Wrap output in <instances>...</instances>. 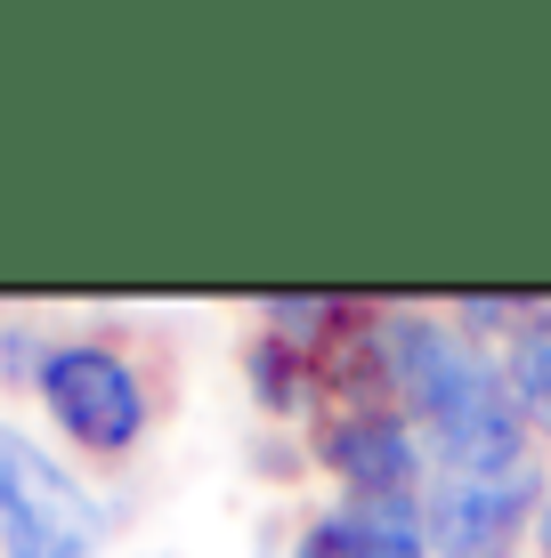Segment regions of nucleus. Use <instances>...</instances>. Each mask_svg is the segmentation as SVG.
Masks as SVG:
<instances>
[{
    "mask_svg": "<svg viewBox=\"0 0 551 558\" xmlns=\"http://www.w3.org/2000/svg\"><path fill=\"white\" fill-rule=\"evenodd\" d=\"M373 349L390 373V405L422 429L430 470H519L543 461L536 429L511 405L503 349L470 340L446 307L373 300Z\"/></svg>",
    "mask_w": 551,
    "mask_h": 558,
    "instance_id": "f257e3e1",
    "label": "nucleus"
},
{
    "mask_svg": "<svg viewBox=\"0 0 551 558\" xmlns=\"http://www.w3.org/2000/svg\"><path fill=\"white\" fill-rule=\"evenodd\" d=\"M33 405L73 461L122 470L163 421V380L139 356V340L122 332H57L41 356V380H33Z\"/></svg>",
    "mask_w": 551,
    "mask_h": 558,
    "instance_id": "f03ea898",
    "label": "nucleus"
},
{
    "mask_svg": "<svg viewBox=\"0 0 551 558\" xmlns=\"http://www.w3.org/2000/svg\"><path fill=\"white\" fill-rule=\"evenodd\" d=\"M113 543V502L49 437L0 421V558H98Z\"/></svg>",
    "mask_w": 551,
    "mask_h": 558,
    "instance_id": "7ed1b4c3",
    "label": "nucleus"
},
{
    "mask_svg": "<svg viewBox=\"0 0 551 558\" xmlns=\"http://www.w3.org/2000/svg\"><path fill=\"white\" fill-rule=\"evenodd\" d=\"M543 477H551V453L519 461V470H430L422 486L430 558H527Z\"/></svg>",
    "mask_w": 551,
    "mask_h": 558,
    "instance_id": "20e7f679",
    "label": "nucleus"
},
{
    "mask_svg": "<svg viewBox=\"0 0 551 558\" xmlns=\"http://www.w3.org/2000/svg\"><path fill=\"white\" fill-rule=\"evenodd\" d=\"M309 461L340 502H422L430 446L406 413L390 405H325L309 429Z\"/></svg>",
    "mask_w": 551,
    "mask_h": 558,
    "instance_id": "39448f33",
    "label": "nucleus"
},
{
    "mask_svg": "<svg viewBox=\"0 0 551 558\" xmlns=\"http://www.w3.org/2000/svg\"><path fill=\"white\" fill-rule=\"evenodd\" d=\"M284 558H430L422 502H316L292 526Z\"/></svg>",
    "mask_w": 551,
    "mask_h": 558,
    "instance_id": "423d86ee",
    "label": "nucleus"
},
{
    "mask_svg": "<svg viewBox=\"0 0 551 558\" xmlns=\"http://www.w3.org/2000/svg\"><path fill=\"white\" fill-rule=\"evenodd\" d=\"M243 389H252V405L268 421L316 429V413H325V356L292 349V340H276V332H252L243 340Z\"/></svg>",
    "mask_w": 551,
    "mask_h": 558,
    "instance_id": "0eeeda50",
    "label": "nucleus"
},
{
    "mask_svg": "<svg viewBox=\"0 0 551 558\" xmlns=\"http://www.w3.org/2000/svg\"><path fill=\"white\" fill-rule=\"evenodd\" d=\"M503 373H511V405L536 429V446H551V300H536V316L503 340Z\"/></svg>",
    "mask_w": 551,
    "mask_h": 558,
    "instance_id": "6e6552de",
    "label": "nucleus"
},
{
    "mask_svg": "<svg viewBox=\"0 0 551 558\" xmlns=\"http://www.w3.org/2000/svg\"><path fill=\"white\" fill-rule=\"evenodd\" d=\"M357 316H366V300H340V292H268V300L252 307L260 332L292 340V349H316V356H325Z\"/></svg>",
    "mask_w": 551,
    "mask_h": 558,
    "instance_id": "1a4fd4ad",
    "label": "nucleus"
},
{
    "mask_svg": "<svg viewBox=\"0 0 551 558\" xmlns=\"http://www.w3.org/2000/svg\"><path fill=\"white\" fill-rule=\"evenodd\" d=\"M446 316L463 324L470 340H487V349H503L511 332H519L527 316H536V292H454Z\"/></svg>",
    "mask_w": 551,
    "mask_h": 558,
    "instance_id": "9d476101",
    "label": "nucleus"
},
{
    "mask_svg": "<svg viewBox=\"0 0 551 558\" xmlns=\"http://www.w3.org/2000/svg\"><path fill=\"white\" fill-rule=\"evenodd\" d=\"M57 324H33V316H0V389L33 397V380H41V356H49Z\"/></svg>",
    "mask_w": 551,
    "mask_h": 558,
    "instance_id": "9b49d317",
    "label": "nucleus"
},
{
    "mask_svg": "<svg viewBox=\"0 0 551 558\" xmlns=\"http://www.w3.org/2000/svg\"><path fill=\"white\" fill-rule=\"evenodd\" d=\"M527 558H551V477H543V502H536V526H527Z\"/></svg>",
    "mask_w": 551,
    "mask_h": 558,
    "instance_id": "f8f14e48",
    "label": "nucleus"
},
{
    "mask_svg": "<svg viewBox=\"0 0 551 558\" xmlns=\"http://www.w3.org/2000/svg\"><path fill=\"white\" fill-rule=\"evenodd\" d=\"M139 558H170V550H139Z\"/></svg>",
    "mask_w": 551,
    "mask_h": 558,
    "instance_id": "ddd939ff",
    "label": "nucleus"
}]
</instances>
